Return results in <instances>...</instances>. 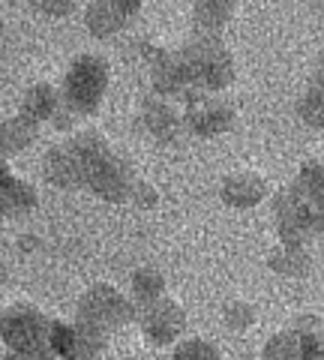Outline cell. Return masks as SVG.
I'll use <instances>...</instances> for the list:
<instances>
[{"mask_svg": "<svg viewBox=\"0 0 324 360\" xmlns=\"http://www.w3.org/2000/svg\"><path fill=\"white\" fill-rule=\"evenodd\" d=\"M255 319V312L250 303H243V300H228L226 303V321H228V328L231 330H243L247 324H252Z\"/></svg>", "mask_w": 324, "mask_h": 360, "instance_id": "obj_25", "label": "cell"}, {"mask_svg": "<svg viewBox=\"0 0 324 360\" xmlns=\"http://www.w3.org/2000/svg\"><path fill=\"white\" fill-rule=\"evenodd\" d=\"M141 9V0H93L84 9V25L99 39L115 37L129 25V18Z\"/></svg>", "mask_w": 324, "mask_h": 360, "instance_id": "obj_8", "label": "cell"}, {"mask_svg": "<svg viewBox=\"0 0 324 360\" xmlns=\"http://www.w3.org/2000/svg\"><path fill=\"white\" fill-rule=\"evenodd\" d=\"M181 58L189 66L193 84L201 94L207 90H222L234 82V63L228 49L222 45L219 37H195L193 42L183 45Z\"/></svg>", "mask_w": 324, "mask_h": 360, "instance_id": "obj_2", "label": "cell"}, {"mask_svg": "<svg viewBox=\"0 0 324 360\" xmlns=\"http://www.w3.org/2000/svg\"><path fill=\"white\" fill-rule=\"evenodd\" d=\"M75 330H78L75 357H99V354H103V348H105V328H99V324H93V321L78 319Z\"/></svg>", "mask_w": 324, "mask_h": 360, "instance_id": "obj_20", "label": "cell"}, {"mask_svg": "<svg viewBox=\"0 0 324 360\" xmlns=\"http://www.w3.org/2000/svg\"><path fill=\"white\" fill-rule=\"evenodd\" d=\"M309 264H312V258L304 246H285V250H279L276 255L267 258V267L283 276H306Z\"/></svg>", "mask_w": 324, "mask_h": 360, "instance_id": "obj_18", "label": "cell"}, {"mask_svg": "<svg viewBox=\"0 0 324 360\" xmlns=\"http://www.w3.org/2000/svg\"><path fill=\"white\" fill-rule=\"evenodd\" d=\"M141 123L156 141H174L181 135V115L160 96H148L141 103Z\"/></svg>", "mask_w": 324, "mask_h": 360, "instance_id": "obj_10", "label": "cell"}, {"mask_svg": "<svg viewBox=\"0 0 324 360\" xmlns=\"http://www.w3.org/2000/svg\"><path fill=\"white\" fill-rule=\"evenodd\" d=\"M132 205H138V207H153L156 205V189L148 186L144 180H136V186H132V195H129Z\"/></svg>", "mask_w": 324, "mask_h": 360, "instance_id": "obj_27", "label": "cell"}, {"mask_svg": "<svg viewBox=\"0 0 324 360\" xmlns=\"http://www.w3.org/2000/svg\"><path fill=\"white\" fill-rule=\"evenodd\" d=\"M66 148L72 150L78 165H82L84 184L91 186L99 198L108 201V205L129 201L132 186H136V174H132L129 165L108 148L103 135L78 132L75 139L66 141Z\"/></svg>", "mask_w": 324, "mask_h": 360, "instance_id": "obj_1", "label": "cell"}, {"mask_svg": "<svg viewBox=\"0 0 324 360\" xmlns=\"http://www.w3.org/2000/svg\"><path fill=\"white\" fill-rule=\"evenodd\" d=\"M51 321L33 307H9L4 312V342L21 357H46L51 354L48 345Z\"/></svg>", "mask_w": 324, "mask_h": 360, "instance_id": "obj_5", "label": "cell"}, {"mask_svg": "<svg viewBox=\"0 0 324 360\" xmlns=\"http://www.w3.org/2000/svg\"><path fill=\"white\" fill-rule=\"evenodd\" d=\"M37 135H39V120H33L27 115H18L13 120H6L4 132H0V139H4V156L30 148V144L37 141Z\"/></svg>", "mask_w": 324, "mask_h": 360, "instance_id": "obj_16", "label": "cell"}, {"mask_svg": "<svg viewBox=\"0 0 324 360\" xmlns=\"http://www.w3.org/2000/svg\"><path fill=\"white\" fill-rule=\"evenodd\" d=\"M297 115L304 123H309V127H316V129L324 127V84H318V82L309 84V90L297 105Z\"/></svg>", "mask_w": 324, "mask_h": 360, "instance_id": "obj_22", "label": "cell"}, {"mask_svg": "<svg viewBox=\"0 0 324 360\" xmlns=\"http://www.w3.org/2000/svg\"><path fill=\"white\" fill-rule=\"evenodd\" d=\"M60 103H63V96L58 94V87H51V84H33L25 99H21V115H27L33 120H54L58 117V111H60Z\"/></svg>", "mask_w": 324, "mask_h": 360, "instance_id": "obj_14", "label": "cell"}, {"mask_svg": "<svg viewBox=\"0 0 324 360\" xmlns=\"http://www.w3.org/2000/svg\"><path fill=\"white\" fill-rule=\"evenodd\" d=\"M219 195L231 207H255L267 195V184L259 174H247V172H243V174H231V177L222 180Z\"/></svg>", "mask_w": 324, "mask_h": 360, "instance_id": "obj_12", "label": "cell"}, {"mask_svg": "<svg viewBox=\"0 0 324 360\" xmlns=\"http://www.w3.org/2000/svg\"><path fill=\"white\" fill-rule=\"evenodd\" d=\"M78 319L93 321L99 328H120V324H129L138 319L136 303L127 300L117 288L111 285H93L87 295L78 300Z\"/></svg>", "mask_w": 324, "mask_h": 360, "instance_id": "obj_6", "label": "cell"}, {"mask_svg": "<svg viewBox=\"0 0 324 360\" xmlns=\"http://www.w3.org/2000/svg\"><path fill=\"white\" fill-rule=\"evenodd\" d=\"M234 120V108L228 103H214V99H195V103L186 105L183 115V127L189 132L201 135V139H214V135L226 132Z\"/></svg>", "mask_w": 324, "mask_h": 360, "instance_id": "obj_9", "label": "cell"}, {"mask_svg": "<svg viewBox=\"0 0 324 360\" xmlns=\"http://www.w3.org/2000/svg\"><path fill=\"white\" fill-rule=\"evenodd\" d=\"M138 321H141L144 336L156 345H171L177 340V333L186 328L183 309L169 297H160V300L148 303V307H141Z\"/></svg>", "mask_w": 324, "mask_h": 360, "instance_id": "obj_7", "label": "cell"}, {"mask_svg": "<svg viewBox=\"0 0 324 360\" xmlns=\"http://www.w3.org/2000/svg\"><path fill=\"white\" fill-rule=\"evenodd\" d=\"M264 357H267V360H273V357H283V360H300V336H297V330L292 328L288 333L273 336V340L267 342V348H264Z\"/></svg>", "mask_w": 324, "mask_h": 360, "instance_id": "obj_24", "label": "cell"}, {"mask_svg": "<svg viewBox=\"0 0 324 360\" xmlns=\"http://www.w3.org/2000/svg\"><path fill=\"white\" fill-rule=\"evenodd\" d=\"M276 229L285 246H304L312 234L324 231V207L309 201L304 193L292 184L276 195Z\"/></svg>", "mask_w": 324, "mask_h": 360, "instance_id": "obj_4", "label": "cell"}, {"mask_svg": "<svg viewBox=\"0 0 324 360\" xmlns=\"http://www.w3.org/2000/svg\"><path fill=\"white\" fill-rule=\"evenodd\" d=\"M162 291H165V283H162V276L156 274V270L141 267V270L132 274V297H136V303H141V307L160 300Z\"/></svg>", "mask_w": 324, "mask_h": 360, "instance_id": "obj_19", "label": "cell"}, {"mask_svg": "<svg viewBox=\"0 0 324 360\" xmlns=\"http://www.w3.org/2000/svg\"><path fill=\"white\" fill-rule=\"evenodd\" d=\"M231 13L234 4H226V0H198L193 6V25L198 37H219V30L228 25Z\"/></svg>", "mask_w": 324, "mask_h": 360, "instance_id": "obj_13", "label": "cell"}, {"mask_svg": "<svg viewBox=\"0 0 324 360\" xmlns=\"http://www.w3.org/2000/svg\"><path fill=\"white\" fill-rule=\"evenodd\" d=\"M42 172H46V180L51 186H60V189H78L84 186V174H82V165L72 156V150L66 148H51L46 162H42Z\"/></svg>", "mask_w": 324, "mask_h": 360, "instance_id": "obj_11", "label": "cell"}, {"mask_svg": "<svg viewBox=\"0 0 324 360\" xmlns=\"http://www.w3.org/2000/svg\"><path fill=\"white\" fill-rule=\"evenodd\" d=\"M294 184L309 201H316V205L324 207V165L321 162H304Z\"/></svg>", "mask_w": 324, "mask_h": 360, "instance_id": "obj_21", "label": "cell"}, {"mask_svg": "<svg viewBox=\"0 0 324 360\" xmlns=\"http://www.w3.org/2000/svg\"><path fill=\"white\" fill-rule=\"evenodd\" d=\"M174 357L177 360H219V352H216L214 345L193 340V342H183L181 348H177Z\"/></svg>", "mask_w": 324, "mask_h": 360, "instance_id": "obj_26", "label": "cell"}, {"mask_svg": "<svg viewBox=\"0 0 324 360\" xmlns=\"http://www.w3.org/2000/svg\"><path fill=\"white\" fill-rule=\"evenodd\" d=\"M48 345H51V354H58V357H75V348H78V330H75V328H70V324L51 321Z\"/></svg>", "mask_w": 324, "mask_h": 360, "instance_id": "obj_23", "label": "cell"}, {"mask_svg": "<svg viewBox=\"0 0 324 360\" xmlns=\"http://www.w3.org/2000/svg\"><path fill=\"white\" fill-rule=\"evenodd\" d=\"M294 330L300 336V357L304 360H324V328L316 315L297 319Z\"/></svg>", "mask_w": 324, "mask_h": 360, "instance_id": "obj_17", "label": "cell"}, {"mask_svg": "<svg viewBox=\"0 0 324 360\" xmlns=\"http://www.w3.org/2000/svg\"><path fill=\"white\" fill-rule=\"evenodd\" d=\"M108 87V63L96 54L75 58L63 82V108L72 115H93Z\"/></svg>", "mask_w": 324, "mask_h": 360, "instance_id": "obj_3", "label": "cell"}, {"mask_svg": "<svg viewBox=\"0 0 324 360\" xmlns=\"http://www.w3.org/2000/svg\"><path fill=\"white\" fill-rule=\"evenodd\" d=\"M33 9L48 13V15H70L75 13V4L72 0H63V4H58V0H33Z\"/></svg>", "mask_w": 324, "mask_h": 360, "instance_id": "obj_28", "label": "cell"}, {"mask_svg": "<svg viewBox=\"0 0 324 360\" xmlns=\"http://www.w3.org/2000/svg\"><path fill=\"white\" fill-rule=\"evenodd\" d=\"M0 205H4V217H21V213L37 207V193H33V186L13 177L6 172V165H4V186H0Z\"/></svg>", "mask_w": 324, "mask_h": 360, "instance_id": "obj_15", "label": "cell"}]
</instances>
